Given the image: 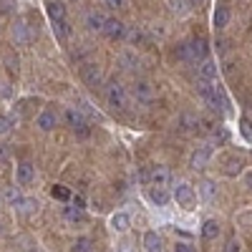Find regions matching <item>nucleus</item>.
Instances as JSON below:
<instances>
[{
	"mask_svg": "<svg viewBox=\"0 0 252 252\" xmlns=\"http://www.w3.org/2000/svg\"><path fill=\"white\" fill-rule=\"evenodd\" d=\"M174 56L179 61H187V63H202L207 58V40L204 38H194V40H189V43H182Z\"/></svg>",
	"mask_w": 252,
	"mask_h": 252,
	"instance_id": "1",
	"label": "nucleus"
},
{
	"mask_svg": "<svg viewBox=\"0 0 252 252\" xmlns=\"http://www.w3.org/2000/svg\"><path fill=\"white\" fill-rule=\"evenodd\" d=\"M103 94H106V101H109L111 109H116V111H124V109H126V101H129V96H126V89L121 86L116 78L109 81L106 86H103Z\"/></svg>",
	"mask_w": 252,
	"mask_h": 252,
	"instance_id": "2",
	"label": "nucleus"
},
{
	"mask_svg": "<svg viewBox=\"0 0 252 252\" xmlns=\"http://www.w3.org/2000/svg\"><path fill=\"white\" fill-rule=\"evenodd\" d=\"M172 197H174L177 204L184 207V209H194V204H197V192H194V187L187 184V182H177Z\"/></svg>",
	"mask_w": 252,
	"mask_h": 252,
	"instance_id": "3",
	"label": "nucleus"
},
{
	"mask_svg": "<svg viewBox=\"0 0 252 252\" xmlns=\"http://www.w3.org/2000/svg\"><path fill=\"white\" fill-rule=\"evenodd\" d=\"M212 154H215V149L209 144H199L192 152V157H189V166H192V169H204L209 164V159H212Z\"/></svg>",
	"mask_w": 252,
	"mask_h": 252,
	"instance_id": "4",
	"label": "nucleus"
},
{
	"mask_svg": "<svg viewBox=\"0 0 252 252\" xmlns=\"http://www.w3.org/2000/svg\"><path fill=\"white\" fill-rule=\"evenodd\" d=\"M131 94H134V98L139 103H144V106H146V103H154V98H157V91H154V86L149 81H136Z\"/></svg>",
	"mask_w": 252,
	"mask_h": 252,
	"instance_id": "5",
	"label": "nucleus"
},
{
	"mask_svg": "<svg viewBox=\"0 0 252 252\" xmlns=\"http://www.w3.org/2000/svg\"><path fill=\"white\" fill-rule=\"evenodd\" d=\"M63 119H66V124L71 126L73 131H81V134H86V131H89V119L83 116L81 109H66Z\"/></svg>",
	"mask_w": 252,
	"mask_h": 252,
	"instance_id": "6",
	"label": "nucleus"
},
{
	"mask_svg": "<svg viewBox=\"0 0 252 252\" xmlns=\"http://www.w3.org/2000/svg\"><path fill=\"white\" fill-rule=\"evenodd\" d=\"M81 81L86 83V86H91V89H98L101 81H103L101 68L96 66V63H83L81 66Z\"/></svg>",
	"mask_w": 252,
	"mask_h": 252,
	"instance_id": "7",
	"label": "nucleus"
},
{
	"mask_svg": "<svg viewBox=\"0 0 252 252\" xmlns=\"http://www.w3.org/2000/svg\"><path fill=\"white\" fill-rule=\"evenodd\" d=\"M144 177L152 182V187H169V182H172V172L166 166H152L149 174H144Z\"/></svg>",
	"mask_w": 252,
	"mask_h": 252,
	"instance_id": "8",
	"label": "nucleus"
},
{
	"mask_svg": "<svg viewBox=\"0 0 252 252\" xmlns=\"http://www.w3.org/2000/svg\"><path fill=\"white\" fill-rule=\"evenodd\" d=\"M101 33L106 35V38H111V40H121L126 35V26L121 23L119 18H106V26H103Z\"/></svg>",
	"mask_w": 252,
	"mask_h": 252,
	"instance_id": "9",
	"label": "nucleus"
},
{
	"mask_svg": "<svg viewBox=\"0 0 252 252\" xmlns=\"http://www.w3.org/2000/svg\"><path fill=\"white\" fill-rule=\"evenodd\" d=\"M83 26H86L89 31H94V33H101L103 26H106V15L98 13V10H89L86 18H83Z\"/></svg>",
	"mask_w": 252,
	"mask_h": 252,
	"instance_id": "10",
	"label": "nucleus"
},
{
	"mask_svg": "<svg viewBox=\"0 0 252 252\" xmlns=\"http://www.w3.org/2000/svg\"><path fill=\"white\" fill-rule=\"evenodd\" d=\"M10 35H13V43H15V46H28V43H31L28 23H23V20H15V26H13Z\"/></svg>",
	"mask_w": 252,
	"mask_h": 252,
	"instance_id": "11",
	"label": "nucleus"
},
{
	"mask_svg": "<svg viewBox=\"0 0 252 252\" xmlns=\"http://www.w3.org/2000/svg\"><path fill=\"white\" fill-rule=\"evenodd\" d=\"M35 182V166L31 161H20L18 164V184L20 187H28Z\"/></svg>",
	"mask_w": 252,
	"mask_h": 252,
	"instance_id": "12",
	"label": "nucleus"
},
{
	"mask_svg": "<svg viewBox=\"0 0 252 252\" xmlns=\"http://www.w3.org/2000/svg\"><path fill=\"white\" fill-rule=\"evenodd\" d=\"M197 192H199V197H202L204 202H215V199H217V184H215L212 179H202V182L197 184Z\"/></svg>",
	"mask_w": 252,
	"mask_h": 252,
	"instance_id": "13",
	"label": "nucleus"
},
{
	"mask_svg": "<svg viewBox=\"0 0 252 252\" xmlns=\"http://www.w3.org/2000/svg\"><path fill=\"white\" fill-rule=\"evenodd\" d=\"M111 229L114 232H119V235H124V232H129V227H131V220H129V215L126 212H116V215H111Z\"/></svg>",
	"mask_w": 252,
	"mask_h": 252,
	"instance_id": "14",
	"label": "nucleus"
},
{
	"mask_svg": "<svg viewBox=\"0 0 252 252\" xmlns=\"http://www.w3.org/2000/svg\"><path fill=\"white\" fill-rule=\"evenodd\" d=\"M56 124H58V116L53 111H43V114H38V119H35V126L40 131H53Z\"/></svg>",
	"mask_w": 252,
	"mask_h": 252,
	"instance_id": "15",
	"label": "nucleus"
},
{
	"mask_svg": "<svg viewBox=\"0 0 252 252\" xmlns=\"http://www.w3.org/2000/svg\"><path fill=\"white\" fill-rule=\"evenodd\" d=\"M46 13H48V18L53 20H66V5L61 3V0H48L46 3Z\"/></svg>",
	"mask_w": 252,
	"mask_h": 252,
	"instance_id": "16",
	"label": "nucleus"
},
{
	"mask_svg": "<svg viewBox=\"0 0 252 252\" xmlns=\"http://www.w3.org/2000/svg\"><path fill=\"white\" fill-rule=\"evenodd\" d=\"M197 78H204V81H217V66H215V61H209L204 58L199 63V71H197Z\"/></svg>",
	"mask_w": 252,
	"mask_h": 252,
	"instance_id": "17",
	"label": "nucleus"
},
{
	"mask_svg": "<svg viewBox=\"0 0 252 252\" xmlns=\"http://www.w3.org/2000/svg\"><path fill=\"white\" fill-rule=\"evenodd\" d=\"M149 199L157 207H166V204H169V199H172V194L166 192V187H152L149 189Z\"/></svg>",
	"mask_w": 252,
	"mask_h": 252,
	"instance_id": "18",
	"label": "nucleus"
},
{
	"mask_svg": "<svg viewBox=\"0 0 252 252\" xmlns=\"http://www.w3.org/2000/svg\"><path fill=\"white\" fill-rule=\"evenodd\" d=\"M220 232H222V227H220L217 220H204L202 222V237L204 240H217Z\"/></svg>",
	"mask_w": 252,
	"mask_h": 252,
	"instance_id": "19",
	"label": "nucleus"
},
{
	"mask_svg": "<svg viewBox=\"0 0 252 252\" xmlns=\"http://www.w3.org/2000/svg\"><path fill=\"white\" fill-rule=\"evenodd\" d=\"M161 247H164L161 235H157V232H146L144 235V250L146 252H161Z\"/></svg>",
	"mask_w": 252,
	"mask_h": 252,
	"instance_id": "20",
	"label": "nucleus"
},
{
	"mask_svg": "<svg viewBox=\"0 0 252 252\" xmlns=\"http://www.w3.org/2000/svg\"><path fill=\"white\" fill-rule=\"evenodd\" d=\"M177 126L182 131H194L197 126H199V119L194 116V114H179V119H177Z\"/></svg>",
	"mask_w": 252,
	"mask_h": 252,
	"instance_id": "21",
	"label": "nucleus"
},
{
	"mask_svg": "<svg viewBox=\"0 0 252 252\" xmlns=\"http://www.w3.org/2000/svg\"><path fill=\"white\" fill-rule=\"evenodd\" d=\"M53 33H56L58 40H68L73 35V28H71L68 20H56V23H53Z\"/></svg>",
	"mask_w": 252,
	"mask_h": 252,
	"instance_id": "22",
	"label": "nucleus"
},
{
	"mask_svg": "<svg viewBox=\"0 0 252 252\" xmlns=\"http://www.w3.org/2000/svg\"><path fill=\"white\" fill-rule=\"evenodd\" d=\"M227 23H229V8L227 5H220L215 10V28L222 31V28H227Z\"/></svg>",
	"mask_w": 252,
	"mask_h": 252,
	"instance_id": "23",
	"label": "nucleus"
},
{
	"mask_svg": "<svg viewBox=\"0 0 252 252\" xmlns=\"http://www.w3.org/2000/svg\"><path fill=\"white\" fill-rule=\"evenodd\" d=\"M15 209H18L20 215H33L35 209H38V202H35V199H31V197H23V199H20V202L15 204Z\"/></svg>",
	"mask_w": 252,
	"mask_h": 252,
	"instance_id": "24",
	"label": "nucleus"
},
{
	"mask_svg": "<svg viewBox=\"0 0 252 252\" xmlns=\"http://www.w3.org/2000/svg\"><path fill=\"white\" fill-rule=\"evenodd\" d=\"M63 217H66L68 222H83V217H86V215H83V207H63Z\"/></svg>",
	"mask_w": 252,
	"mask_h": 252,
	"instance_id": "25",
	"label": "nucleus"
},
{
	"mask_svg": "<svg viewBox=\"0 0 252 252\" xmlns=\"http://www.w3.org/2000/svg\"><path fill=\"white\" fill-rule=\"evenodd\" d=\"M119 63H121V68H124V71H131L136 63H139V58H136L131 51H124V53L119 56Z\"/></svg>",
	"mask_w": 252,
	"mask_h": 252,
	"instance_id": "26",
	"label": "nucleus"
},
{
	"mask_svg": "<svg viewBox=\"0 0 252 252\" xmlns=\"http://www.w3.org/2000/svg\"><path fill=\"white\" fill-rule=\"evenodd\" d=\"M3 199H5V202H8L10 207H15V204H18L20 199H23V194H20L15 187H5V189H3Z\"/></svg>",
	"mask_w": 252,
	"mask_h": 252,
	"instance_id": "27",
	"label": "nucleus"
},
{
	"mask_svg": "<svg viewBox=\"0 0 252 252\" xmlns=\"http://www.w3.org/2000/svg\"><path fill=\"white\" fill-rule=\"evenodd\" d=\"M124 38L131 40V43H141L146 35H144V31H141L139 26H131V28H126V35H124Z\"/></svg>",
	"mask_w": 252,
	"mask_h": 252,
	"instance_id": "28",
	"label": "nucleus"
},
{
	"mask_svg": "<svg viewBox=\"0 0 252 252\" xmlns=\"http://www.w3.org/2000/svg\"><path fill=\"white\" fill-rule=\"evenodd\" d=\"M166 3H169V10L177 13V15H184V13L189 10V3H187V0H166Z\"/></svg>",
	"mask_w": 252,
	"mask_h": 252,
	"instance_id": "29",
	"label": "nucleus"
},
{
	"mask_svg": "<svg viewBox=\"0 0 252 252\" xmlns=\"http://www.w3.org/2000/svg\"><path fill=\"white\" fill-rule=\"evenodd\" d=\"M240 169H242V161H240V159H227V169H224V172H227L229 177L240 174Z\"/></svg>",
	"mask_w": 252,
	"mask_h": 252,
	"instance_id": "30",
	"label": "nucleus"
},
{
	"mask_svg": "<svg viewBox=\"0 0 252 252\" xmlns=\"http://www.w3.org/2000/svg\"><path fill=\"white\" fill-rule=\"evenodd\" d=\"M51 194H53L56 199H61V202H66V199L71 197V192H68L66 187H61V184H58V187H53V192H51Z\"/></svg>",
	"mask_w": 252,
	"mask_h": 252,
	"instance_id": "31",
	"label": "nucleus"
},
{
	"mask_svg": "<svg viewBox=\"0 0 252 252\" xmlns=\"http://www.w3.org/2000/svg\"><path fill=\"white\" fill-rule=\"evenodd\" d=\"M73 252H91V240H86V237L76 240V245H73Z\"/></svg>",
	"mask_w": 252,
	"mask_h": 252,
	"instance_id": "32",
	"label": "nucleus"
},
{
	"mask_svg": "<svg viewBox=\"0 0 252 252\" xmlns=\"http://www.w3.org/2000/svg\"><path fill=\"white\" fill-rule=\"evenodd\" d=\"M10 126H13V121H10L8 116H0V134H8Z\"/></svg>",
	"mask_w": 252,
	"mask_h": 252,
	"instance_id": "33",
	"label": "nucleus"
},
{
	"mask_svg": "<svg viewBox=\"0 0 252 252\" xmlns=\"http://www.w3.org/2000/svg\"><path fill=\"white\" fill-rule=\"evenodd\" d=\"M224 252H242V247H240V242H237V240H227Z\"/></svg>",
	"mask_w": 252,
	"mask_h": 252,
	"instance_id": "34",
	"label": "nucleus"
},
{
	"mask_svg": "<svg viewBox=\"0 0 252 252\" xmlns=\"http://www.w3.org/2000/svg\"><path fill=\"white\" fill-rule=\"evenodd\" d=\"M174 252H197V250L189 245V242H177L174 245Z\"/></svg>",
	"mask_w": 252,
	"mask_h": 252,
	"instance_id": "35",
	"label": "nucleus"
},
{
	"mask_svg": "<svg viewBox=\"0 0 252 252\" xmlns=\"http://www.w3.org/2000/svg\"><path fill=\"white\" fill-rule=\"evenodd\" d=\"M5 66H8V71H10V73H13V71H18V58L5 56Z\"/></svg>",
	"mask_w": 252,
	"mask_h": 252,
	"instance_id": "36",
	"label": "nucleus"
},
{
	"mask_svg": "<svg viewBox=\"0 0 252 252\" xmlns=\"http://www.w3.org/2000/svg\"><path fill=\"white\" fill-rule=\"evenodd\" d=\"M103 3H106L109 8H126V3H129V0H103Z\"/></svg>",
	"mask_w": 252,
	"mask_h": 252,
	"instance_id": "37",
	"label": "nucleus"
},
{
	"mask_svg": "<svg viewBox=\"0 0 252 252\" xmlns=\"http://www.w3.org/2000/svg\"><path fill=\"white\" fill-rule=\"evenodd\" d=\"M116 252H134V247H131V242H121V245H116Z\"/></svg>",
	"mask_w": 252,
	"mask_h": 252,
	"instance_id": "38",
	"label": "nucleus"
},
{
	"mask_svg": "<svg viewBox=\"0 0 252 252\" xmlns=\"http://www.w3.org/2000/svg\"><path fill=\"white\" fill-rule=\"evenodd\" d=\"M10 159V152H8V146L0 144V161H8Z\"/></svg>",
	"mask_w": 252,
	"mask_h": 252,
	"instance_id": "39",
	"label": "nucleus"
},
{
	"mask_svg": "<svg viewBox=\"0 0 252 252\" xmlns=\"http://www.w3.org/2000/svg\"><path fill=\"white\" fill-rule=\"evenodd\" d=\"M10 5H13V0H0V10L3 13H10Z\"/></svg>",
	"mask_w": 252,
	"mask_h": 252,
	"instance_id": "40",
	"label": "nucleus"
},
{
	"mask_svg": "<svg viewBox=\"0 0 252 252\" xmlns=\"http://www.w3.org/2000/svg\"><path fill=\"white\" fill-rule=\"evenodd\" d=\"M245 187H247V189H252V169H250V172H245Z\"/></svg>",
	"mask_w": 252,
	"mask_h": 252,
	"instance_id": "41",
	"label": "nucleus"
},
{
	"mask_svg": "<svg viewBox=\"0 0 252 252\" xmlns=\"http://www.w3.org/2000/svg\"><path fill=\"white\" fill-rule=\"evenodd\" d=\"M33 252H40V250H33Z\"/></svg>",
	"mask_w": 252,
	"mask_h": 252,
	"instance_id": "42",
	"label": "nucleus"
}]
</instances>
